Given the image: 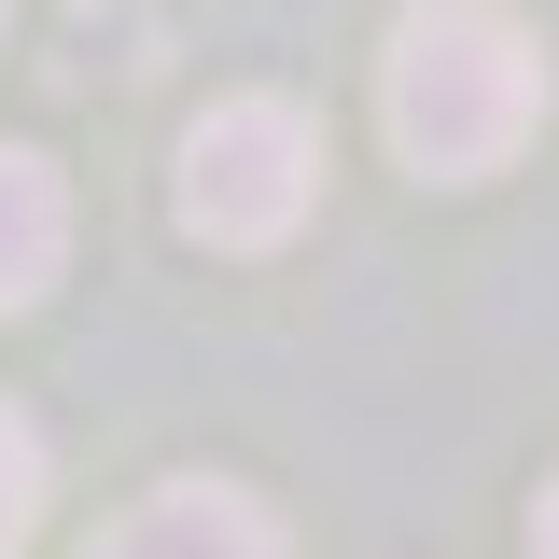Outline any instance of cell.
Returning <instances> with one entry per match:
<instances>
[{"label": "cell", "instance_id": "cell-1", "mask_svg": "<svg viewBox=\"0 0 559 559\" xmlns=\"http://www.w3.org/2000/svg\"><path fill=\"white\" fill-rule=\"evenodd\" d=\"M378 112H392V154L419 182H489L546 127V57L503 0H406L392 57H378Z\"/></svg>", "mask_w": 559, "mask_h": 559}, {"label": "cell", "instance_id": "cell-2", "mask_svg": "<svg viewBox=\"0 0 559 559\" xmlns=\"http://www.w3.org/2000/svg\"><path fill=\"white\" fill-rule=\"evenodd\" d=\"M322 197V127L294 98H210L182 127V224L210 252H280Z\"/></svg>", "mask_w": 559, "mask_h": 559}, {"label": "cell", "instance_id": "cell-3", "mask_svg": "<svg viewBox=\"0 0 559 559\" xmlns=\"http://www.w3.org/2000/svg\"><path fill=\"white\" fill-rule=\"evenodd\" d=\"M84 559H294V546H280V518L238 476H168V489H140Z\"/></svg>", "mask_w": 559, "mask_h": 559}, {"label": "cell", "instance_id": "cell-4", "mask_svg": "<svg viewBox=\"0 0 559 559\" xmlns=\"http://www.w3.org/2000/svg\"><path fill=\"white\" fill-rule=\"evenodd\" d=\"M57 266H70V182L28 154V140H0V322L43 308Z\"/></svg>", "mask_w": 559, "mask_h": 559}, {"label": "cell", "instance_id": "cell-5", "mask_svg": "<svg viewBox=\"0 0 559 559\" xmlns=\"http://www.w3.org/2000/svg\"><path fill=\"white\" fill-rule=\"evenodd\" d=\"M28 532H43V433L0 406V559L28 546Z\"/></svg>", "mask_w": 559, "mask_h": 559}, {"label": "cell", "instance_id": "cell-6", "mask_svg": "<svg viewBox=\"0 0 559 559\" xmlns=\"http://www.w3.org/2000/svg\"><path fill=\"white\" fill-rule=\"evenodd\" d=\"M532 559H559V476H546V503H532Z\"/></svg>", "mask_w": 559, "mask_h": 559}, {"label": "cell", "instance_id": "cell-7", "mask_svg": "<svg viewBox=\"0 0 559 559\" xmlns=\"http://www.w3.org/2000/svg\"><path fill=\"white\" fill-rule=\"evenodd\" d=\"M0 28H14V0H0Z\"/></svg>", "mask_w": 559, "mask_h": 559}]
</instances>
